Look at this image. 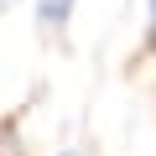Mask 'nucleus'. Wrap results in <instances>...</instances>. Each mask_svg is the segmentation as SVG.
Wrapping results in <instances>:
<instances>
[{
    "label": "nucleus",
    "instance_id": "obj_1",
    "mask_svg": "<svg viewBox=\"0 0 156 156\" xmlns=\"http://www.w3.org/2000/svg\"><path fill=\"white\" fill-rule=\"evenodd\" d=\"M37 16H42L47 26H68V16H73V0H42V5H37Z\"/></svg>",
    "mask_w": 156,
    "mask_h": 156
},
{
    "label": "nucleus",
    "instance_id": "obj_2",
    "mask_svg": "<svg viewBox=\"0 0 156 156\" xmlns=\"http://www.w3.org/2000/svg\"><path fill=\"white\" fill-rule=\"evenodd\" d=\"M146 5H151V47H156V0H146Z\"/></svg>",
    "mask_w": 156,
    "mask_h": 156
}]
</instances>
